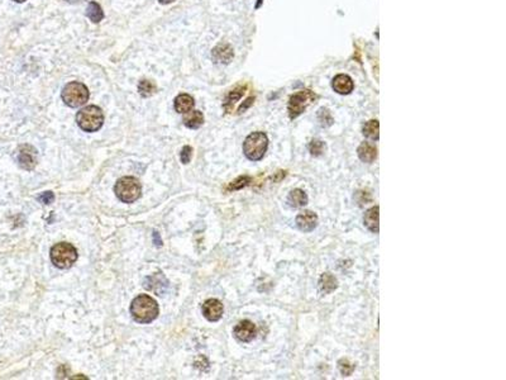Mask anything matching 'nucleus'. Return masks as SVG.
<instances>
[{
    "label": "nucleus",
    "mask_w": 506,
    "mask_h": 380,
    "mask_svg": "<svg viewBox=\"0 0 506 380\" xmlns=\"http://www.w3.org/2000/svg\"><path fill=\"white\" fill-rule=\"evenodd\" d=\"M182 122L188 128L198 130V128L202 127V123H204V116H202V112L199 111H190L188 113H185Z\"/></svg>",
    "instance_id": "nucleus-18"
},
{
    "label": "nucleus",
    "mask_w": 506,
    "mask_h": 380,
    "mask_svg": "<svg viewBox=\"0 0 506 380\" xmlns=\"http://www.w3.org/2000/svg\"><path fill=\"white\" fill-rule=\"evenodd\" d=\"M338 366H340V372H342L344 376H350V375L352 374L353 370H354V365H353L352 362H350V360H347V358H342V360H340V362H338Z\"/></svg>",
    "instance_id": "nucleus-27"
},
{
    "label": "nucleus",
    "mask_w": 506,
    "mask_h": 380,
    "mask_svg": "<svg viewBox=\"0 0 506 380\" xmlns=\"http://www.w3.org/2000/svg\"><path fill=\"white\" fill-rule=\"evenodd\" d=\"M326 150V145L320 140H312L309 145V151L312 156H320Z\"/></svg>",
    "instance_id": "nucleus-26"
},
{
    "label": "nucleus",
    "mask_w": 506,
    "mask_h": 380,
    "mask_svg": "<svg viewBox=\"0 0 506 380\" xmlns=\"http://www.w3.org/2000/svg\"><path fill=\"white\" fill-rule=\"evenodd\" d=\"M38 200H40L42 204H51L54 200V194L52 192H46L38 197Z\"/></svg>",
    "instance_id": "nucleus-30"
},
{
    "label": "nucleus",
    "mask_w": 506,
    "mask_h": 380,
    "mask_svg": "<svg viewBox=\"0 0 506 380\" xmlns=\"http://www.w3.org/2000/svg\"><path fill=\"white\" fill-rule=\"evenodd\" d=\"M86 16L92 23H99L100 21H102V18H104V12H102V7H100L99 4L95 3V2H92V3L89 4V7H88Z\"/></svg>",
    "instance_id": "nucleus-22"
},
{
    "label": "nucleus",
    "mask_w": 506,
    "mask_h": 380,
    "mask_svg": "<svg viewBox=\"0 0 506 380\" xmlns=\"http://www.w3.org/2000/svg\"><path fill=\"white\" fill-rule=\"evenodd\" d=\"M89 89L80 81H71L62 89L61 98L70 108H78L89 100Z\"/></svg>",
    "instance_id": "nucleus-5"
},
{
    "label": "nucleus",
    "mask_w": 506,
    "mask_h": 380,
    "mask_svg": "<svg viewBox=\"0 0 506 380\" xmlns=\"http://www.w3.org/2000/svg\"><path fill=\"white\" fill-rule=\"evenodd\" d=\"M250 180H252V179H250V176H240L237 180L233 181V183L228 186V189L229 190H238V189H242L244 188V186H247L248 184L250 183Z\"/></svg>",
    "instance_id": "nucleus-28"
},
{
    "label": "nucleus",
    "mask_w": 506,
    "mask_h": 380,
    "mask_svg": "<svg viewBox=\"0 0 506 380\" xmlns=\"http://www.w3.org/2000/svg\"><path fill=\"white\" fill-rule=\"evenodd\" d=\"M157 92V85L152 80H140L138 84V93L143 98H148Z\"/></svg>",
    "instance_id": "nucleus-24"
},
{
    "label": "nucleus",
    "mask_w": 506,
    "mask_h": 380,
    "mask_svg": "<svg viewBox=\"0 0 506 380\" xmlns=\"http://www.w3.org/2000/svg\"><path fill=\"white\" fill-rule=\"evenodd\" d=\"M262 2H264V0H258V2H257V4H256V8H260V7H261Z\"/></svg>",
    "instance_id": "nucleus-34"
},
{
    "label": "nucleus",
    "mask_w": 506,
    "mask_h": 380,
    "mask_svg": "<svg viewBox=\"0 0 506 380\" xmlns=\"http://www.w3.org/2000/svg\"><path fill=\"white\" fill-rule=\"evenodd\" d=\"M13 2H16V3H24L26 0H13Z\"/></svg>",
    "instance_id": "nucleus-35"
},
{
    "label": "nucleus",
    "mask_w": 506,
    "mask_h": 380,
    "mask_svg": "<svg viewBox=\"0 0 506 380\" xmlns=\"http://www.w3.org/2000/svg\"><path fill=\"white\" fill-rule=\"evenodd\" d=\"M268 147V138L264 132H253L243 142V152L250 161H260Z\"/></svg>",
    "instance_id": "nucleus-3"
},
{
    "label": "nucleus",
    "mask_w": 506,
    "mask_h": 380,
    "mask_svg": "<svg viewBox=\"0 0 506 380\" xmlns=\"http://www.w3.org/2000/svg\"><path fill=\"white\" fill-rule=\"evenodd\" d=\"M253 102H254V97L248 98V99L246 100V102H244V104H242V105H240V113H243V112H244L246 109L248 108V107H250V105L253 104Z\"/></svg>",
    "instance_id": "nucleus-31"
},
{
    "label": "nucleus",
    "mask_w": 506,
    "mask_h": 380,
    "mask_svg": "<svg viewBox=\"0 0 506 380\" xmlns=\"http://www.w3.org/2000/svg\"><path fill=\"white\" fill-rule=\"evenodd\" d=\"M288 203L292 208L304 207L308 203V195L302 189H294L288 197Z\"/></svg>",
    "instance_id": "nucleus-20"
},
{
    "label": "nucleus",
    "mask_w": 506,
    "mask_h": 380,
    "mask_svg": "<svg viewBox=\"0 0 506 380\" xmlns=\"http://www.w3.org/2000/svg\"><path fill=\"white\" fill-rule=\"evenodd\" d=\"M257 329L256 326L248 319L240 321L237 326L233 329V334L240 342H250V341L256 337Z\"/></svg>",
    "instance_id": "nucleus-9"
},
{
    "label": "nucleus",
    "mask_w": 506,
    "mask_h": 380,
    "mask_svg": "<svg viewBox=\"0 0 506 380\" xmlns=\"http://www.w3.org/2000/svg\"><path fill=\"white\" fill-rule=\"evenodd\" d=\"M174 2H176V0H158V3L164 4V6H167V4H171V3H174Z\"/></svg>",
    "instance_id": "nucleus-33"
},
{
    "label": "nucleus",
    "mask_w": 506,
    "mask_h": 380,
    "mask_svg": "<svg viewBox=\"0 0 506 380\" xmlns=\"http://www.w3.org/2000/svg\"><path fill=\"white\" fill-rule=\"evenodd\" d=\"M158 304L147 294H140L130 304V314L138 323H151L158 317Z\"/></svg>",
    "instance_id": "nucleus-1"
},
{
    "label": "nucleus",
    "mask_w": 506,
    "mask_h": 380,
    "mask_svg": "<svg viewBox=\"0 0 506 380\" xmlns=\"http://www.w3.org/2000/svg\"><path fill=\"white\" fill-rule=\"evenodd\" d=\"M146 289H148L150 291H154L157 295H162V294L166 291V289L168 288V280L164 278V274L161 272H157L154 275L150 276L144 280V284H143Z\"/></svg>",
    "instance_id": "nucleus-11"
},
{
    "label": "nucleus",
    "mask_w": 506,
    "mask_h": 380,
    "mask_svg": "<svg viewBox=\"0 0 506 380\" xmlns=\"http://www.w3.org/2000/svg\"><path fill=\"white\" fill-rule=\"evenodd\" d=\"M154 242L156 246H162V241L158 235V232H154Z\"/></svg>",
    "instance_id": "nucleus-32"
},
{
    "label": "nucleus",
    "mask_w": 506,
    "mask_h": 380,
    "mask_svg": "<svg viewBox=\"0 0 506 380\" xmlns=\"http://www.w3.org/2000/svg\"><path fill=\"white\" fill-rule=\"evenodd\" d=\"M52 264L58 269H68L78 260V250L68 242H60L51 248L50 252Z\"/></svg>",
    "instance_id": "nucleus-4"
},
{
    "label": "nucleus",
    "mask_w": 506,
    "mask_h": 380,
    "mask_svg": "<svg viewBox=\"0 0 506 380\" xmlns=\"http://www.w3.org/2000/svg\"><path fill=\"white\" fill-rule=\"evenodd\" d=\"M318 121L322 127H330L333 124V117H332L330 112L328 109L322 108L318 112Z\"/></svg>",
    "instance_id": "nucleus-25"
},
{
    "label": "nucleus",
    "mask_w": 506,
    "mask_h": 380,
    "mask_svg": "<svg viewBox=\"0 0 506 380\" xmlns=\"http://www.w3.org/2000/svg\"><path fill=\"white\" fill-rule=\"evenodd\" d=\"M338 288V281L334 278L332 274L329 272H326L319 279V289L323 294H330L333 293L336 289Z\"/></svg>",
    "instance_id": "nucleus-19"
},
{
    "label": "nucleus",
    "mask_w": 506,
    "mask_h": 380,
    "mask_svg": "<svg viewBox=\"0 0 506 380\" xmlns=\"http://www.w3.org/2000/svg\"><path fill=\"white\" fill-rule=\"evenodd\" d=\"M378 218H380L378 205L370 208L366 213H364V226H366L370 231L374 232V233H378V229H380Z\"/></svg>",
    "instance_id": "nucleus-16"
},
{
    "label": "nucleus",
    "mask_w": 506,
    "mask_h": 380,
    "mask_svg": "<svg viewBox=\"0 0 506 380\" xmlns=\"http://www.w3.org/2000/svg\"><path fill=\"white\" fill-rule=\"evenodd\" d=\"M174 107H175V111L178 112V113H182V114L188 113V112L194 109L195 100L192 95L180 94L175 98Z\"/></svg>",
    "instance_id": "nucleus-15"
},
{
    "label": "nucleus",
    "mask_w": 506,
    "mask_h": 380,
    "mask_svg": "<svg viewBox=\"0 0 506 380\" xmlns=\"http://www.w3.org/2000/svg\"><path fill=\"white\" fill-rule=\"evenodd\" d=\"M315 99H316V95L312 90H302V92H298L296 94L291 95L288 107L290 118H298L300 114H302L306 111V108L310 104H312L315 102Z\"/></svg>",
    "instance_id": "nucleus-7"
},
{
    "label": "nucleus",
    "mask_w": 506,
    "mask_h": 380,
    "mask_svg": "<svg viewBox=\"0 0 506 380\" xmlns=\"http://www.w3.org/2000/svg\"><path fill=\"white\" fill-rule=\"evenodd\" d=\"M76 122L85 132H96L104 124V113L96 105H88L78 112Z\"/></svg>",
    "instance_id": "nucleus-2"
},
{
    "label": "nucleus",
    "mask_w": 506,
    "mask_h": 380,
    "mask_svg": "<svg viewBox=\"0 0 506 380\" xmlns=\"http://www.w3.org/2000/svg\"><path fill=\"white\" fill-rule=\"evenodd\" d=\"M114 192L118 199L123 203H133L140 197L142 186L140 181L133 176H123L116 181Z\"/></svg>",
    "instance_id": "nucleus-6"
},
{
    "label": "nucleus",
    "mask_w": 506,
    "mask_h": 380,
    "mask_svg": "<svg viewBox=\"0 0 506 380\" xmlns=\"http://www.w3.org/2000/svg\"><path fill=\"white\" fill-rule=\"evenodd\" d=\"M357 154L361 161L366 162V164H372L377 157V149L372 143L364 142L358 147Z\"/></svg>",
    "instance_id": "nucleus-17"
},
{
    "label": "nucleus",
    "mask_w": 506,
    "mask_h": 380,
    "mask_svg": "<svg viewBox=\"0 0 506 380\" xmlns=\"http://www.w3.org/2000/svg\"><path fill=\"white\" fill-rule=\"evenodd\" d=\"M244 92H246V87H240V88H237V89H234V90H232V92L229 93L228 97H226V103H224V109H226V112H230L232 108H233V105H234V103L238 102V100L243 97Z\"/></svg>",
    "instance_id": "nucleus-21"
},
{
    "label": "nucleus",
    "mask_w": 506,
    "mask_h": 380,
    "mask_svg": "<svg viewBox=\"0 0 506 380\" xmlns=\"http://www.w3.org/2000/svg\"><path fill=\"white\" fill-rule=\"evenodd\" d=\"M36 155H37V151H36V149H33L32 146H22L18 151V156H16L19 166L24 169V170H33L36 164H37Z\"/></svg>",
    "instance_id": "nucleus-10"
},
{
    "label": "nucleus",
    "mask_w": 506,
    "mask_h": 380,
    "mask_svg": "<svg viewBox=\"0 0 506 380\" xmlns=\"http://www.w3.org/2000/svg\"><path fill=\"white\" fill-rule=\"evenodd\" d=\"M332 88H333L334 92H336L338 94L347 95L353 92L354 84H353V80L350 76L346 75V74H340V75H336V78L333 79V81H332Z\"/></svg>",
    "instance_id": "nucleus-13"
},
{
    "label": "nucleus",
    "mask_w": 506,
    "mask_h": 380,
    "mask_svg": "<svg viewBox=\"0 0 506 380\" xmlns=\"http://www.w3.org/2000/svg\"><path fill=\"white\" fill-rule=\"evenodd\" d=\"M202 314H204L205 318L210 322H216L222 318L224 312V307L222 304L220 300L216 299V298H210V299L205 300L204 304H202Z\"/></svg>",
    "instance_id": "nucleus-8"
},
{
    "label": "nucleus",
    "mask_w": 506,
    "mask_h": 380,
    "mask_svg": "<svg viewBox=\"0 0 506 380\" xmlns=\"http://www.w3.org/2000/svg\"><path fill=\"white\" fill-rule=\"evenodd\" d=\"M212 57H213L214 62L229 64L233 60V57H234V52H233L230 45L223 42V44H219L218 46L214 47L213 52H212Z\"/></svg>",
    "instance_id": "nucleus-14"
},
{
    "label": "nucleus",
    "mask_w": 506,
    "mask_h": 380,
    "mask_svg": "<svg viewBox=\"0 0 506 380\" xmlns=\"http://www.w3.org/2000/svg\"><path fill=\"white\" fill-rule=\"evenodd\" d=\"M192 156V149L190 146H184L180 152V160L182 164H188Z\"/></svg>",
    "instance_id": "nucleus-29"
},
{
    "label": "nucleus",
    "mask_w": 506,
    "mask_h": 380,
    "mask_svg": "<svg viewBox=\"0 0 506 380\" xmlns=\"http://www.w3.org/2000/svg\"><path fill=\"white\" fill-rule=\"evenodd\" d=\"M318 224V216L312 210H304L296 217V226L302 232H312Z\"/></svg>",
    "instance_id": "nucleus-12"
},
{
    "label": "nucleus",
    "mask_w": 506,
    "mask_h": 380,
    "mask_svg": "<svg viewBox=\"0 0 506 380\" xmlns=\"http://www.w3.org/2000/svg\"><path fill=\"white\" fill-rule=\"evenodd\" d=\"M364 135L371 140L377 141L380 138V124L376 119H371L364 127Z\"/></svg>",
    "instance_id": "nucleus-23"
}]
</instances>
